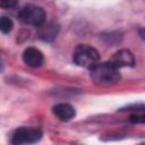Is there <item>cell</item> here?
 Returning a JSON list of instances; mask_svg holds the SVG:
<instances>
[{
	"mask_svg": "<svg viewBox=\"0 0 145 145\" xmlns=\"http://www.w3.org/2000/svg\"><path fill=\"white\" fill-rule=\"evenodd\" d=\"M72 59H74V62L77 66L84 67V68H89L91 69L96 63H99L100 54L91 45L79 44V45L76 46V49L74 51Z\"/></svg>",
	"mask_w": 145,
	"mask_h": 145,
	"instance_id": "cell-2",
	"label": "cell"
},
{
	"mask_svg": "<svg viewBox=\"0 0 145 145\" xmlns=\"http://www.w3.org/2000/svg\"><path fill=\"white\" fill-rule=\"evenodd\" d=\"M139 145H144V144H139Z\"/></svg>",
	"mask_w": 145,
	"mask_h": 145,
	"instance_id": "cell-12",
	"label": "cell"
},
{
	"mask_svg": "<svg viewBox=\"0 0 145 145\" xmlns=\"http://www.w3.org/2000/svg\"><path fill=\"white\" fill-rule=\"evenodd\" d=\"M14 27V23L10 18L2 16L0 17V32L2 33H9Z\"/></svg>",
	"mask_w": 145,
	"mask_h": 145,
	"instance_id": "cell-8",
	"label": "cell"
},
{
	"mask_svg": "<svg viewBox=\"0 0 145 145\" xmlns=\"http://www.w3.org/2000/svg\"><path fill=\"white\" fill-rule=\"evenodd\" d=\"M111 62L119 69L121 67H133L135 65L134 54L129 50H120L116 52L111 59Z\"/></svg>",
	"mask_w": 145,
	"mask_h": 145,
	"instance_id": "cell-5",
	"label": "cell"
},
{
	"mask_svg": "<svg viewBox=\"0 0 145 145\" xmlns=\"http://www.w3.org/2000/svg\"><path fill=\"white\" fill-rule=\"evenodd\" d=\"M17 5V2L15 1H0V7H3V8H12Z\"/></svg>",
	"mask_w": 145,
	"mask_h": 145,
	"instance_id": "cell-9",
	"label": "cell"
},
{
	"mask_svg": "<svg viewBox=\"0 0 145 145\" xmlns=\"http://www.w3.org/2000/svg\"><path fill=\"white\" fill-rule=\"evenodd\" d=\"M19 18L22 22L33 26H41L46 18L45 10L36 5H27L19 11Z\"/></svg>",
	"mask_w": 145,
	"mask_h": 145,
	"instance_id": "cell-3",
	"label": "cell"
},
{
	"mask_svg": "<svg viewBox=\"0 0 145 145\" xmlns=\"http://www.w3.org/2000/svg\"><path fill=\"white\" fill-rule=\"evenodd\" d=\"M23 60L27 66L36 68L43 63L44 59L40 50H37L36 48H27L23 53Z\"/></svg>",
	"mask_w": 145,
	"mask_h": 145,
	"instance_id": "cell-6",
	"label": "cell"
},
{
	"mask_svg": "<svg viewBox=\"0 0 145 145\" xmlns=\"http://www.w3.org/2000/svg\"><path fill=\"white\" fill-rule=\"evenodd\" d=\"M41 137H42V131L40 129L22 127L14 133L11 143L14 145H28L39 142Z\"/></svg>",
	"mask_w": 145,
	"mask_h": 145,
	"instance_id": "cell-4",
	"label": "cell"
},
{
	"mask_svg": "<svg viewBox=\"0 0 145 145\" xmlns=\"http://www.w3.org/2000/svg\"><path fill=\"white\" fill-rule=\"evenodd\" d=\"M3 70V65H2V61L0 60V72Z\"/></svg>",
	"mask_w": 145,
	"mask_h": 145,
	"instance_id": "cell-11",
	"label": "cell"
},
{
	"mask_svg": "<svg viewBox=\"0 0 145 145\" xmlns=\"http://www.w3.org/2000/svg\"><path fill=\"white\" fill-rule=\"evenodd\" d=\"M91 78L97 85L109 86L120 80V72L111 61H106L96 63L91 68Z\"/></svg>",
	"mask_w": 145,
	"mask_h": 145,
	"instance_id": "cell-1",
	"label": "cell"
},
{
	"mask_svg": "<svg viewBox=\"0 0 145 145\" xmlns=\"http://www.w3.org/2000/svg\"><path fill=\"white\" fill-rule=\"evenodd\" d=\"M130 121H133V122H144V116L143 114H140V116L133 114L130 117Z\"/></svg>",
	"mask_w": 145,
	"mask_h": 145,
	"instance_id": "cell-10",
	"label": "cell"
},
{
	"mask_svg": "<svg viewBox=\"0 0 145 145\" xmlns=\"http://www.w3.org/2000/svg\"><path fill=\"white\" fill-rule=\"evenodd\" d=\"M53 113L60 120H62V121H69L76 114L74 106H71L68 103H59V104H56L53 106Z\"/></svg>",
	"mask_w": 145,
	"mask_h": 145,
	"instance_id": "cell-7",
	"label": "cell"
}]
</instances>
